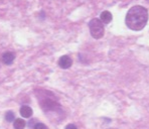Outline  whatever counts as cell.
I'll use <instances>...</instances> for the list:
<instances>
[{"instance_id": "1", "label": "cell", "mask_w": 149, "mask_h": 129, "mask_svg": "<svg viewBox=\"0 0 149 129\" xmlns=\"http://www.w3.org/2000/svg\"><path fill=\"white\" fill-rule=\"evenodd\" d=\"M148 10L141 5H135L128 10L125 16V24L131 30L143 29L148 21Z\"/></svg>"}, {"instance_id": "2", "label": "cell", "mask_w": 149, "mask_h": 129, "mask_svg": "<svg viewBox=\"0 0 149 129\" xmlns=\"http://www.w3.org/2000/svg\"><path fill=\"white\" fill-rule=\"evenodd\" d=\"M89 28L90 32H91V36L94 38L99 39L104 36L105 33V27L104 23L98 18H93L90 20L89 22Z\"/></svg>"}, {"instance_id": "3", "label": "cell", "mask_w": 149, "mask_h": 129, "mask_svg": "<svg viewBox=\"0 0 149 129\" xmlns=\"http://www.w3.org/2000/svg\"><path fill=\"white\" fill-rule=\"evenodd\" d=\"M72 65H73V60L69 56H63L58 60V66L63 70H67L69 68H71Z\"/></svg>"}, {"instance_id": "4", "label": "cell", "mask_w": 149, "mask_h": 129, "mask_svg": "<svg viewBox=\"0 0 149 129\" xmlns=\"http://www.w3.org/2000/svg\"><path fill=\"white\" fill-rule=\"evenodd\" d=\"M2 63L7 66H10L14 62L15 60V54L12 52H6L2 54Z\"/></svg>"}, {"instance_id": "5", "label": "cell", "mask_w": 149, "mask_h": 129, "mask_svg": "<svg viewBox=\"0 0 149 129\" xmlns=\"http://www.w3.org/2000/svg\"><path fill=\"white\" fill-rule=\"evenodd\" d=\"M112 13L110 11H108V10H105V11H103L102 13L100 14V20L102 21L104 24H108V23H110L112 21Z\"/></svg>"}, {"instance_id": "6", "label": "cell", "mask_w": 149, "mask_h": 129, "mask_svg": "<svg viewBox=\"0 0 149 129\" xmlns=\"http://www.w3.org/2000/svg\"><path fill=\"white\" fill-rule=\"evenodd\" d=\"M20 114L23 118H29L32 115V109L29 106H22L20 108Z\"/></svg>"}, {"instance_id": "7", "label": "cell", "mask_w": 149, "mask_h": 129, "mask_svg": "<svg viewBox=\"0 0 149 129\" xmlns=\"http://www.w3.org/2000/svg\"><path fill=\"white\" fill-rule=\"evenodd\" d=\"M13 126H14L15 129H23L25 127V121L23 119H20V118H18V119H16L14 121V123H13Z\"/></svg>"}, {"instance_id": "8", "label": "cell", "mask_w": 149, "mask_h": 129, "mask_svg": "<svg viewBox=\"0 0 149 129\" xmlns=\"http://www.w3.org/2000/svg\"><path fill=\"white\" fill-rule=\"evenodd\" d=\"M14 118H15V115L14 113L11 112V111H8V112H6L5 114V119L7 122H12L14 121Z\"/></svg>"}, {"instance_id": "9", "label": "cell", "mask_w": 149, "mask_h": 129, "mask_svg": "<svg viewBox=\"0 0 149 129\" xmlns=\"http://www.w3.org/2000/svg\"><path fill=\"white\" fill-rule=\"evenodd\" d=\"M33 129H47V127L43 123H36Z\"/></svg>"}, {"instance_id": "10", "label": "cell", "mask_w": 149, "mask_h": 129, "mask_svg": "<svg viewBox=\"0 0 149 129\" xmlns=\"http://www.w3.org/2000/svg\"><path fill=\"white\" fill-rule=\"evenodd\" d=\"M65 129H78L76 127V125H74V124H69V125L65 126Z\"/></svg>"}]
</instances>
